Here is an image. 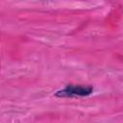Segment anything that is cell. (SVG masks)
Here are the masks:
<instances>
[{
  "label": "cell",
  "instance_id": "1",
  "mask_svg": "<svg viewBox=\"0 0 123 123\" xmlns=\"http://www.w3.org/2000/svg\"><path fill=\"white\" fill-rule=\"evenodd\" d=\"M93 92V87L90 86L68 85L64 88L58 90L55 93L57 97H84L88 96Z\"/></svg>",
  "mask_w": 123,
  "mask_h": 123
}]
</instances>
